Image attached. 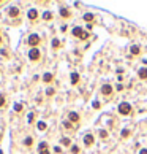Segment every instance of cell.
Here are the masks:
<instances>
[{
	"mask_svg": "<svg viewBox=\"0 0 147 154\" xmlns=\"http://www.w3.org/2000/svg\"><path fill=\"white\" fill-rule=\"evenodd\" d=\"M3 105H5V95L0 94V106H3Z\"/></svg>",
	"mask_w": 147,
	"mask_h": 154,
	"instance_id": "26",
	"label": "cell"
},
{
	"mask_svg": "<svg viewBox=\"0 0 147 154\" xmlns=\"http://www.w3.org/2000/svg\"><path fill=\"white\" fill-rule=\"evenodd\" d=\"M43 19H44V21H51V19H52V13L51 11H44L43 13Z\"/></svg>",
	"mask_w": 147,
	"mask_h": 154,
	"instance_id": "16",
	"label": "cell"
},
{
	"mask_svg": "<svg viewBox=\"0 0 147 154\" xmlns=\"http://www.w3.org/2000/svg\"><path fill=\"white\" fill-rule=\"evenodd\" d=\"M29 122H33V113L29 114Z\"/></svg>",
	"mask_w": 147,
	"mask_h": 154,
	"instance_id": "29",
	"label": "cell"
},
{
	"mask_svg": "<svg viewBox=\"0 0 147 154\" xmlns=\"http://www.w3.org/2000/svg\"><path fill=\"white\" fill-rule=\"evenodd\" d=\"M93 108H100V102H93Z\"/></svg>",
	"mask_w": 147,
	"mask_h": 154,
	"instance_id": "30",
	"label": "cell"
},
{
	"mask_svg": "<svg viewBox=\"0 0 147 154\" xmlns=\"http://www.w3.org/2000/svg\"><path fill=\"white\" fill-rule=\"evenodd\" d=\"M63 127H67V129H71V122H70V121H65V122H63Z\"/></svg>",
	"mask_w": 147,
	"mask_h": 154,
	"instance_id": "27",
	"label": "cell"
},
{
	"mask_svg": "<svg viewBox=\"0 0 147 154\" xmlns=\"http://www.w3.org/2000/svg\"><path fill=\"white\" fill-rule=\"evenodd\" d=\"M71 152H73V154H78V152H79V146L73 145V146H71Z\"/></svg>",
	"mask_w": 147,
	"mask_h": 154,
	"instance_id": "24",
	"label": "cell"
},
{
	"mask_svg": "<svg viewBox=\"0 0 147 154\" xmlns=\"http://www.w3.org/2000/svg\"><path fill=\"white\" fill-rule=\"evenodd\" d=\"M122 137H123V138L130 137V130H128V129H123V130H122Z\"/></svg>",
	"mask_w": 147,
	"mask_h": 154,
	"instance_id": "22",
	"label": "cell"
},
{
	"mask_svg": "<svg viewBox=\"0 0 147 154\" xmlns=\"http://www.w3.org/2000/svg\"><path fill=\"white\" fill-rule=\"evenodd\" d=\"M138 76H139L141 80H147V68H145V67H144V68H139Z\"/></svg>",
	"mask_w": 147,
	"mask_h": 154,
	"instance_id": "11",
	"label": "cell"
},
{
	"mask_svg": "<svg viewBox=\"0 0 147 154\" xmlns=\"http://www.w3.org/2000/svg\"><path fill=\"white\" fill-rule=\"evenodd\" d=\"M62 145H65V146H70V145H71L70 138H62Z\"/></svg>",
	"mask_w": 147,
	"mask_h": 154,
	"instance_id": "23",
	"label": "cell"
},
{
	"mask_svg": "<svg viewBox=\"0 0 147 154\" xmlns=\"http://www.w3.org/2000/svg\"><path fill=\"white\" fill-rule=\"evenodd\" d=\"M46 94H48V95H52V94H54V89H52V87H49V89L46 91Z\"/></svg>",
	"mask_w": 147,
	"mask_h": 154,
	"instance_id": "28",
	"label": "cell"
},
{
	"mask_svg": "<svg viewBox=\"0 0 147 154\" xmlns=\"http://www.w3.org/2000/svg\"><path fill=\"white\" fill-rule=\"evenodd\" d=\"M38 152H40V154H49V146H48L46 141H41V143H40V146H38Z\"/></svg>",
	"mask_w": 147,
	"mask_h": 154,
	"instance_id": "5",
	"label": "cell"
},
{
	"mask_svg": "<svg viewBox=\"0 0 147 154\" xmlns=\"http://www.w3.org/2000/svg\"><path fill=\"white\" fill-rule=\"evenodd\" d=\"M36 127H38V130H46L48 124H46V122H43V121H40V122L36 124Z\"/></svg>",
	"mask_w": 147,
	"mask_h": 154,
	"instance_id": "17",
	"label": "cell"
},
{
	"mask_svg": "<svg viewBox=\"0 0 147 154\" xmlns=\"http://www.w3.org/2000/svg\"><path fill=\"white\" fill-rule=\"evenodd\" d=\"M78 81H79V73L73 72L71 73V84H78Z\"/></svg>",
	"mask_w": 147,
	"mask_h": 154,
	"instance_id": "14",
	"label": "cell"
},
{
	"mask_svg": "<svg viewBox=\"0 0 147 154\" xmlns=\"http://www.w3.org/2000/svg\"><path fill=\"white\" fill-rule=\"evenodd\" d=\"M68 121H70V122H79V114H78L76 111H70V114H68Z\"/></svg>",
	"mask_w": 147,
	"mask_h": 154,
	"instance_id": "10",
	"label": "cell"
},
{
	"mask_svg": "<svg viewBox=\"0 0 147 154\" xmlns=\"http://www.w3.org/2000/svg\"><path fill=\"white\" fill-rule=\"evenodd\" d=\"M93 141H95V138H93L92 133H87V135L84 137V145H86V146H92Z\"/></svg>",
	"mask_w": 147,
	"mask_h": 154,
	"instance_id": "8",
	"label": "cell"
},
{
	"mask_svg": "<svg viewBox=\"0 0 147 154\" xmlns=\"http://www.w3.org/2000/svg\"><path fill=\"white\" fill-rule=\"evenodd\" d=\"M19 11H21V10H19L17 7H10V8H8V16H10V17H17V16H19Z\"/></svg>",
	"mask_w": 147,
	"mask_h": 154,
	"instance_id": "6",
	"label": "cell"
},
{
	"mask_svg": "<svg viewBox=\"0 0 147 154\" xmlns=\"http://www.w3.org/2000/svg\"><path fill=\"white\" fill-rule=\"evenodd\" d=\"M73 35H74L76 38H81V40H87V38H89V32L82 30L81 27H74V29H73Z\"/></svg>",
	"mask_w": 147,
	"mask_h": 154,
	"instance_id": "2",
	"label": "cell"
},
{
	"mask_svg": "<svg viewBox=\"0 0 147 154\" xmlns=\"http://www.w3.org/2000/svg\"><path fill=\"white\" fill-rule=\"evenodd\" d=\"M27 42H29V46L36 48V46L40 45V42H41V38H40V35H38V33H30Z\"/></svg>",
	"mask_w": 147,
	"mask_h": 154,
	"instance_id": "3",
	"label": "cell"
},
{
	"mask_svg": "<svg viewBox=\"0 0 147 154\" xmlns=\"http://www.w3.org/2000/svg\"><path fill=\"white\" fill-rule=\"evenodd\" d=\"M14 111L21 113V111H22V105H21V103H14Z\"/></svg>",
	"mask_w": 147,
	"mask_h": 154,
	"instance_id": "21",
	"label": "cell"
},
{
	"mask_svg": "<svg viewBox=\"0 0 147 154\" xmlns=\"http://www.w3.org/2000/svg\"><path fill=\"white\" fill-rule=\"evenodd\" d=\"M84 21H86L87 24H92L93 22V14L92 13H86L84 14Z\"/></svg>",
	"mask_w": 147,
	"mask_h": 154,
	"instance_id": "12",
	"label": "cell"
},
{
	"mask_svg": "<svg viewBox=\"0 0 147 154\" xmlns=\"http://www.w3.org/2000/svg\"><path fill=\"white\" fill-rule=\"evenodd\" d=\"M100 137L101 138H108V132L106 130H100Z\"/></svg>",
	"mask_w": 147,
	"mask_h": 154,
	"instance_id": "25",
	"label": "cell"
},
{
	"mask_svg": "<svg viewBox=\"0 0 147 154\" xmlns=\"http://www.w3.org/2000/svg\"><path fill=\"white\" fill-rule=\"evenodd\" d=\"M139 154H147V149H141V151H139Z\"/></svg>",
	"mask_w": 147,
	"mask_h": 154,
	"instance_id": "31",
	"label": "cell"
},
{
	"mask_svg": "<svg viewBox=\"0 0 147 154\" xmlns=\"http://www.w3.org/2000/svg\"><path fill=\"white\" fill-rule=\"evenodd\" d=\"M60 16H62V17H70L71 13H70V10H67V8H60Z\"/></svg>",
	"mask_w": 147,
	"mask_h": 154,
	"instance_id": "13",
	"label": "cell"
},
{
	"mask_svg": "<svg viewBox=\"0 0 147 154\" xmlns=\"http://www.w3.org/2000/svg\"><path fill=\"white\" fill-rule=\"evenodd\" d=\"M52 48H60V40H59V38H54V40H52Z\"/></svg>",
	"mask_w": 147,
	"mask_h": 154,
	"instance_id": "20",
	"label": "cell"
},
{
	"mask_svg": "<svg viewBox=\"0 0 147 154\" xmlns=\"http://www.w3.org/2000/svg\"><path fill=\"white\" fill-rule=\"evenodd\" d=\"M117 110H119V113L122 114V116H128V114H131V110H133V108H131V105H130V103L122 102V103L119 105V108H117Z\"/></svg>",
	"mask_w": 147,
	"mask_h": 154,
	"instance_id": "1",
	"label": "cell"
},
{
	"mask_svg": "<svg viewBox=\"0 0 147 154\" xmlns=\"http://www.w3.org/2000/svg\"><path fill=\"white\" fill-rule=\"evenodd\" d=\"M40 57H41V52H40V49H38V48H32V49L29 51V59H30V61L36 62Z\"/></svg>",
	"mask_w": 147,
	"mask_h": 154,
	"instance_id": "4",
	"label": "cell"
},
{
	"mask_svg": "<svg viewBox=\"0 0 147 154\" xmlns=\"http://www.w3.org/2000/svg\"><path fill=\"white\" fill-rule=\"evenodd\" d=\"M0 43H2V37H0Z\"/></svg>",
	"mask_w": 147,
	"mask_h": 154,
	"instance_id": "32",
	"label": "cell"
},
{
	"mask_svg": "<svg viewBox=\"0 0 147 154\" xmlns=\"http://www.w3.org/2000/svg\"><path fill=\"white\" fill-rule=\"evenodd\" d=\"M52 78H54L52 73H44V75H43V81H44V83H51Z\"/></svg>",
	"mask_w": 147,
	"mask_h": 154,
	"instance_id": "15",
	"label": "cell"
},
{
	"mask_svg": "<svg viewBox=\"0 0 147 154\" xmlns=\"http://www.w3.org/2000/svg\"><path fill=\"white\" fill-rule=\"evenodd\" d=\"M27 16H29L30 21H36V17H38V10H36V8H30L29 13H27Z\"/></svg>",
	"mask_w": 147,
	"mask_h": 154,
	"instance_id": "7",
	"label": "cell"
},
{
	"mask_svg": "<svg viewBox=\"0 0 147 154\" xmlns=\"http://www.w3.org/2000/svg\"><path fill=\"white\" fill-rule=\"evenodd\" d=\"M111 92H112L111 84H103V86H101V94H103V95H111Z\"/></svg>",
	"mask_w": 147,
	"mask_h": 154,
	"instance_id": "9",
	"label": "cell"
},
{
	"mask_svg": "<svg viewBox=\"0 0 147 154\" xmlns=\"http://www.w3.org/2000/svg\"><path fill=\"white\" fill-rule=\"evenodd\" d=\"M24 145H25V146H32V145H33V138H32V137H27V138L24 140Z\"/></svg>",
	"mask_w": 147,
	"mask_h": 154,
	"instance_id": "19",
	"label": "cell"
},
{
	"mask_svg": "<svg viewBox=\"0 0 147 154\" xmlns=\"http://www.w3.org/2000/svg\"><path fill=\"white\" fill-rule=\"evenodd\" d=\"M139 52H141V48L139 46H131V54L133 56H138Z\"/></svg>",
	"mask_w": 147,
	"mask_h": 154,
	"instance_id": "18",
	"label": "cell"
}]
</instances>
